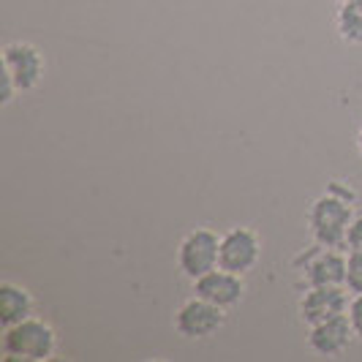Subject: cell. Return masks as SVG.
Listing matches in <instances>:
<instances>
[{"mask_svg": "<svg viewBox=\"0 0 362 362\" xmlns=\"http://www.w3.org/2000/svg\"><path fill=\"white\" fill-rule=\"evenodd\" d=\"M354 221L351 202L338 185H329L322 197L310 202L308 207V229L313 243L325 248H346L349 226Z\"/></svg>", "mask_w": 362, "mask_h": 362, "instance_id": "obj_1", "label": "cell"}, {"mask_svg": "<svg viewBox=\"0 0 362 362\" xmlns=\"http://www.w3.org/2000/svg\"><path fill=\"white\" fill-rule=\"evenodd\" d=\"M57 349V335L44 319H25L14 327H6L3 335V354L6 360L44 362L52 360Z\"/></svg>", "mask_w": 362, "mask_h": 362, "instance_id": "obj_2", "label": "cell"}, {"mask_svg": "<svg viewBox=\"0 0 362 362\" xmlns=\"http://www.w3.org/2000/svg\"><path fill=\"white\" fill-rule=\"evenodd\" d=\"M218 251H221V237L213 229H194L182 237L177 248V267L185 278L197 281L204 272L218 267Z\"/></svg>", "mask_w": 362, "mask_h": 362, "instance_id": "obj_3", "label": "cell"}, {"mask_svg": "<svg viewBox=\"0 0 362 362\" xmlns=\"http://www.w3.org/2000/svg\"><path fill=\"white\" fill-rule=\"evenodd\" d=\"M262 259V240L248 226H235L226 235H221V251H218V267L237 275H245L259 264Z\"/></svg>", "mask_w": 362, "mask_h": 362, "instance_id": "obj_4", "label": "cell"}, {"mask_svg": "<svg viewBox=\"0 0 362 362\" xmlns=\"http://www.w3.org/2000/svg\"><path fill=\"white\" fill-rule=\"evenodd\" d=\"M223 322H226L223 308L202 300L197 294L191 300H185L177 308V313H175V329H177V335L188 338V341H199V338L216 335L218 329L223 327Z\"/></svg>", "mask_w": 362, "mask_h": 362, "instance_id": "obj_5", "label": "cell"}, {"mask_svg": "<svg viewBox=\"0 0 362 362\" xmlns=\"http://www.w3.org/2000/svg\"><path fill=\"white\" fill-rule=\"evenodd\" d=\"M47 69V60L38 47L28 41H11L3 47V71L14 79L19 93L33 90Z\"/></svg>", "mask_w": 362, "mask_h": 362, "instance_id": "obj_6", "label": "cell"}, {"mask_svg": "<svg viewBox=\"0 0 362 362\" xmlns=\"http://www.w3.org/2000/svg\"><path fill=\"white\" fill-rule=\"evenodd\" d=\"M346 286L341 284H325V286H308L305 294L300 297V319L308 327L327 322L332 316H341L349 308V294Z\"/></svg>", "mask_w": 362, "mask_h": 362, "instance_id": "obj_7", "label": "cell"}, {"mask_svg": "<svg viewBox=\"0 0 362 362\" xmlns=\"http://www.w3.org/2000/svg\"><path fill=\"white\" fill-rule=\"evenodd\" d=\"M194 294L218 305V308L229 310L243 303L245 284H243V275L223 270V267H216V270L204 272L202 278L194 281Z\"/></svg>", "mask_w": 362, "mask_h": 362, "instance_id": "obj_8", "label": "cell"}, {"mask_svg": "<svg viewBox=\"0 0 362 362\" xmlns=\"http://www.w3.org/2000/svg\"><path fill=\"white\" fill-rule=\"evenodd\" d=\"M308 286H325V284H341L346 281V256L341 248H325L313 243V251L305 256V264L300 267Z\"/></svg>", "mask_w": 362, "mask_h": 362, "instance_id": "obj_9", "label": "cell"}, {"mask_svg": "<svg viewBox=\"0 0 362 362\" xmlns=\"http://www.w3.org/2000/svg\"><path fill=\"white\" fill-rule=\"evenodd\" d=\"M354 327L349 322V316L341 313V316H332L327 322H319V325L310 327L308 332V344L316 354L322 357H341L346 349L354 341Z\"/></svg>", "mask_w": 362, "mask_h": 362, "instance_id": "obj_10", "label": "cell"}, {"mask_svg": "<svg viewBox=\"0 0 362 362\" xmlns=\"http://www.w3.org/2000/svg\"><path fill=\"white\" fill-rule=\"evenodd\" d=\"M33 308H36L33 294L25 286L11 284V281L0 284V325L3 327H14L25 319H30Z\"/></svg>", "mask_w": 362, "mask_h": 362, "instance_id": "obj_11", "label": "cell"}, {"mask_svg": "<svg viewBox=\"0 0 362 362\" xmlns=\"http://www.w3.org/2000/svg\"><path fill=\"white\" fill-rule=\"evenodd\" d=\"M335 30L351 47H362V0H349L338 6Z\"/></svg>", "mask_w": 362, "mask_h": 362, "instance_id": "obj_12", "label": "cell"}, {"mask_svg": "<svg viewBox=\"0 0 362 362\" xmlns=\"http://www.w3.org/2000/svg\"><path fill=\"white\" fill-rule=\"evenodd\" d=\"M344 286L351 294H362V251H349V256H346Z\"/></svg>", "mask_w": 362, "mask_h": 362, "instance_id": "obj_13", "label": "cell"}, {"mask_svg": "<svg viewBox=\"0 0 362 362\" xmlns=\"http://www.w3.org/2000/svg\"><path fill=\"white\" fill-rule=\"evenodd\" d=\"M346 316H349V322H351V327H354L357 338H362V294H351L349 308H346Z\"/></svg>", "mask_w": 362, "mask_h": 362, "instance_id": "obj_14", "label": "cell"}, {"mask_svg": "<svg viewBox=\"0 0 362 362\" xmlns=\"http://www.w3.org/2000/svg\"><path fill=\"white\" fill-rule=\"evenodd\" d=\"M346 248L349 251H362V216H357L349 226V237H346Z\"/></svg>", "mask_w": 362, "mask_h": 362, "instance_id": "obj_15", "label": "cell"}, {"mask_svg": "<svg viewBox=\"0 0 362 362\" xmlns=\"http://www.w3.org/2000/svg\"><path fill=\"white\" fill-rule=\"evenodd\" d=\"M357 150H360V156H362V128H360V134H357Z\"/></svg>", "mask_w": 362, "mask_h": 362, "instance_id": "obj_16", "label": "cell"}, {"mask_svg": "<svg viewBox=\"0 0 362 362\" xmlns=\"http://www.w3.org/2000/svg\"><path fill=\"white\" fill-rule=\"evenodd\" d=\"M335 3H338V6H341V3H349V0H335Z\"/></svg>", "mask_w": 362, "mask_h": 362, "instance_id": "obj_17", "label": "cell"}]
</instances>
